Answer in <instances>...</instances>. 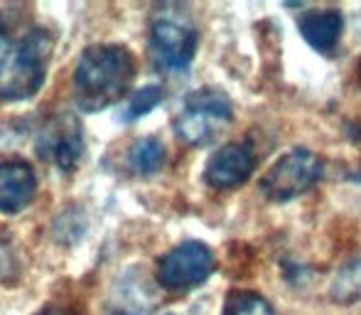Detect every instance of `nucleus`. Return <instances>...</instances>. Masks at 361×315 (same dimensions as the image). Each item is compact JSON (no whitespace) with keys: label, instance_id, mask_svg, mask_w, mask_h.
<instances>
[{"label":"nucleus","instance_id":"nucleus-1","mask_svg":"<svg viewBox=\"0 0 361 315\" xmlns=\"http://www.w3.org/2000/svg\"><path fill=\"white\" fill-rule=\"evenodd\" d=\"M135 77V59L121 44H94L84 49L74 69V101L81 111L96 114L123 99Z\"/></svg>","mask_w":361,"mask_h":315},{"label":"nucleus","instance_id":"nucleus-2","mask_svg":"<svg viewBox=\"0 0 361 315\" xmlns=\"http://www.w3.org/2000/svg\"><path fill=\"white\" fill-rule=\"evenodd\" d=\"M52 40L39 28L13 35L0 25V99L23 101L39 91L47 74Z\"/></svg>","mask_w":361,"mask_h":315},{"label":"nucleus","instance_id":"nucleus-3","mask_svg":"<svg viewBox=\"0 0 361 315\" xmlns=\"http://www.w3.org/2000/svg\"><path fill=\"white\" fill-rule=\"evenodd\" d=\"M231 124V101L224 91L204 86L190 94L175 119V133L190 145H207Z\"/></svg>","mask_w":361,"mask_h":315},{"label":"nucleus","instance_id":"nucleus-4","mask_svg":"<svg viewBox=\"0 0 361 315\" xmlns=\"http://www.w3.org/2000/svg\"><path fill=\"white\" fill-rule=\"evenodd\" d=\"M322 158L307 148H293L283 153L266 170L258 190L271 202H290L310 192L322 177Z\"/></svg>","mask_w":361,"mask_h":315},{"label":"nucleus","instance_id":"nucleus-5","mask_svg":"<svg viewBox=\"0 0 361 315\" xmlns=\"http://www.w3.org/2000/svg\"><path fill=\"white\" fill-rule=\"evenodd\" d=\"M197 35L192 20L180 15H157L150 28V49L157 67L165 72H187L197 52Z\"/></svg>","mask_w":361,"mask_h":315},{"label":"nucleus","instance_id":"nucleus-6","mask_svg":"<svg viewBox=\"0 0 361 315\" xmlns=\"http://www.w3.org/2000/svg\"><path fill=\"white\" fill-rule=\"evenodd\" d=\"M216 258L207 244L182 242L165 254L157 263V281L167 291H190L214 273Z\"/></svg>","mask_w":361,"mask_h":315},{"label":"nucleus","instance_id":"nucleus-7","mask_svg":"<svg viewBox=\"0 0 361 315\" xmlns=\"http://www.w3.org/2000/svg\"><path fill=\"white\" fill-rule=\"evenodd\" d=\"M37 153L54 162L62 172H72L84 155V131L72 114H59L47 121L37 141Z\"/></svg>","mask_w":361,"mask_h":315},{"label":"nucleus","instance_id":"nucleus-8","mask_svg":"<svg viewBox=\"0 0 361 315\" xmlns=\"http://www.w3.org/2000/svg\"><path fill=\"white\" fill-rule=\"evenodd\" d=\"M256 167L253 148L248 143H226L209 158L204 167V180L214 190H233L251 177Z\"/></svg>","mask_w":361,"mask_h":315},{"label":"nucleus","instance_id":"nucleus-9","mask_svg":"<svg viewBox=\"0 0 361 315\" xmlns=\"http://www.w3.org/2000/svg\"><path fill=\"white\" fill-rule=\"evenodd\" d=\"M298 30L302 40L319 54H334L344 32V15L337 8L305 10L298 18Z\"/></svg>","mask_w":361,"mask_h":315},{"label":"nucleus","instance_id":"nucleus-10","mask_svg":"<svg viewBox=\"0 0 361 315\" xmlns=\"http://www.w3.org/2000/svg\"><path fill=\"white\" fill-rule=\"evenodd\" d=\"M37 192V175L25 160L0 162V212H20Z\"/></svg>","mask_w":361,"mask_h":315},{"label":"nucleus","instance_id":"nucleus-11","mask_svg":"<svg viewBox=\"0 0 361 315\" xmlns=\"http://www.w3.org/2000/svg\"><path fill=\"white\" fill-rule=\"evenodd\" d=\"M165 162V145L160 143L152 136H145V138H138L128 150V165L135 175L150 177L155 175L157 170Z\"/></svg>","mask_w":361,"mask_h":315},{"label":"nucleus","instance_id":"nucleus-12","mask_svg":"<svg viewBox=\"0 0 361 315\" xmlns=\"http://www.w3.org/2000/svg\"><path fill=\"white\" fill-rule=\"evenodd\" d=\"M332 298L337 303H357L361 301V254L354 256L332 283Z\"/></svg>","mask_w":361,"mask_h":315},{"label":"nucleus","instance_id":"nucleus-13","mask_svg":"<svg viewBox=\"0 0 361 315\" xmlns=\"http://www.w3.org/2000/svg\"><path fill=\"white\" fill-rule=\"evenodd\" d=\"M224 315H273L271 303L253 291H236L226 298Z\"/></svg>","mask_w":361,"mask_h":315},{"label":"nucleus","instance_id":"nucleus-14","mask_svg":"<svg viewBox=\"0 0 361 315\" xmlns=\"http://www.w3.org/2000/svg\"><path fill=\"white\" fill-rule=\"evenodd\" d=\"M160 101H162V86L147 84V86H143V89L135 91V94L130 96L128 104H126V109L121 111V119H123V121L140 119V116L150 114V111L155 109Z\"/></svg>","mask_w":361,"mask_h":315},{"label":"nucleus","instance_id":"nucleus-15","mask_svg":"<svg viewBox=\"0 0 361 315\" xmlns=\"http://www.w3.org/2000/svg\"><path fill=\"white\" fill-rule=\"evenodd\" d=\"M39 315H74V313L72 311H62V308H49V311H44Z\"/></svg>","mask_w":361,"mask_h":315},{"label":"nucleus","instance_id":"nucleus-16","mask_svg":"<svg viewBox=\"0 0 361 315\" xmlns=\"http://www.w3.org/2000/svg\"><path fill=\"white\" fill-rule=\"evenodd\" d=\"M357 79H359V86H361V57H359V67H357Z\"/></svg>","mask_w":361,"mask_h":315},{"label":"nucleus","instance_id":"nucleus-17","mask_svg":"<svg viewBox=\"0 0 361 315\" xmlns=\"http://www.w3.org/2000/svg\"><path fill=\"white\" fill-rule=\"evenodd\" d=\"M359 180H361V172H359Z\"/></svg>","mask_w":361,"mask_h":315}]
</instances>
